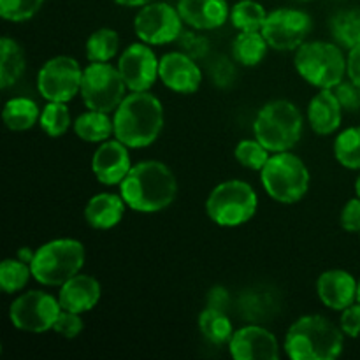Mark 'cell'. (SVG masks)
<instances>
[{"label": "cell", "mask_w": 360, "mask_h": 360, "mask_svg": "<svg viewBox=\"0 0 360 360\" xmlns=\"http://www.w3.org/2000/svg\"><path fill=\"white\" fill-rule=\"evenodd\" d=\"M197 326H199V330L204 340L210 345H214V347L229 345L236 330L225 309L214 308V306H206L199 313Z\"/></svg>", "instance_id": "484cf974"}, {"label": "cell", "mask_w": 360, "mask_h": 360, "mask_svg": "<svg viewBox=\"0 0 360 360\" xmlns=\"http://www.w3.org/2000/svg\"><path fill=\"white\" fill-rule=\"evenodd\" d=\"M269 157L271 151L267 150L257 137L239 141L234 148V158L243 165V167L250 169V171H262V167L266 165V162L269 160Z\"/></svg>", "instance_id": "836d02e7"}, {"label": "cell", "mask_w": 360, "mask_h": 360, "mask_svg": "<svg viewBox=\"0 0 360 360\" xmlns=\"http://www.w3.org/2000/svg\"><path fill=\"white\" fill-rule=\"evenodd\" d=\"M158 79L174 94L192 95L202 84V70L197 60L183 51H169L160 56Z\"/></svg>", "instance_id": "2e32d148"}, {"label": "cell", "mask_w": 360, "mask_h": 360, "mask_svg": "<svg viewBox=\"0 0 360 360\" xmlns=\"http://www.w3.org/2000/svg\"><path fill=\"white\" fill-rule=\"evenodd\" d=\"M183 21L178 7L167 2H150L139 7L134 18V32L139 41L150 46H165L178 42L183 34Z\"/></svg>", "instance_id": "7c38bea8"}, {"label": "cell", "mask_w": 360, "mask_h": 360, "mask_svg": "<svg viewBox=\"0 0 360 360\" xmlns=\"http://www.w3.org/2000/svg\"><path fill=\"white\" fill-rule=\"evenodd\" d=\"M30 278H34L30 264L23 262L18 257L6 259L0 264V288L4 290V294H18V292L25 290Z\"/></svg>", "instance_id": "d6a6232c"}, {"label": "cell", "mask_w": 360, "mask_h": 360, "mask_svg": "<svg viewBox=\"0 0 360 360\" xmlns=\"http://www.w3.org/2000/svg\"><path fill=\"white\" fill-rule=\"evenodd\" d=\"M330 37L343 49L360 44V9L338 11L329 20Z\"/></svg>", "instance_id": "83f0119b"}, {"label": "cell", "mask_w": 360, "mask_h": 360, "mask_svg": "<svg viewBox=\"0 0 360 360\" xmlns=\"http://www.w3.org/2000/svg\"><path fill=\"white\" fill-rule=\"evenodd\" d=\"M129 150L130 148L116 137L98 144L91 155V172L101 185L120 186L134 165Z\"/></svg>", "instance_id": "e0dca14e"}, {"label": "cell", "mask_w": 360, "mask_h": 360, "mask_svg": "<svg viewBox=\"0 0 360 360\" xmlns=\"http://www.w3.org/2000/svg\"><path fill=\"white\" fill-rule=\"evenodd\" d=\"M227 347L234 360L280 359V341L269 329L259 323H248L236 329Z\"/></svg>", "instance_id": "9a60e30c"}, {"label": "cell", "mask_w": 360, "mask_h": 360, "mask_svg": "<svg viewBox=\"0 0 360 360\" xmlns=\"http://www.w3.org/2000/svg\"><path fill=\"white\" fill-rule=\"evenodd\" d=\"M343 105L330 88L319 90L308 104V123L316 136H330L338 132L343 122Z\"/></svg>", "instance_id": "44dd1931"}, {"label": "cell", "mask_w": 360, "mask_h": 360, "mask_svg": "<svg viewBox=\"0 0 360 360\" xmlns=\"http://www.w3.org/2000/svg\"><path fill=\"white\" fill-rule=\"evenodd\" d=\"M27 70V55L18 41L4 35L0 41V88L14 86Z\"/></svg>", "instance_id": "cb8c5ba5"}, {"label": "cell", "mask_w": 360, "mask_h": 360, "mask_svg": "<svg viewBox=\"0 0 360 360\" xmlns=\"http://www.w3.org/2000/svg\"><path fill=\"white\" fill-rule=\"evenodd\" d=\"M334 158L350 171H360V127H350L334 139Z\"/></svg>", "instance_id": "4dcf8cb0"}, {"label": "cell", "mask_w": 360, "mask_h": 360, "mask_svg": "<svg viewBox=\"0 0 360 360\" xmlns=\"http://www.w3.org/2000/svg\"><path fill=\"white\" fill-rule=\"evenodd\" d=\"M304 132V116L297 104L287 98H276L257 112L253 120V136L271 151H290L301 141Z\"/></svg>", "instance_id": "277c9868"}, {"label": "cell", "mask_w": 360, "mask_h": 360, "mask_svg": "<svg viewBox=\"0 0 360 360\" xmlns=\"http://www.w3.org/2000/svg\"><path fill=\"white\" fill-rule=\"evenodd\" d=\"M58 288V301L62 309L79 315L91 311L98 304L102 295L101 281L84 273H77Z\"/></svg>", "instance_id": "ffe728a7"}, {"label": "cell", "mask_w": 360, "mask_h": 360, "mask_svg": "<svg viewBox=\"0 0 360 360\" xmlns=\"http://www.w3.org/2000/svg\"><path fill=\"white\" fill-rule=\"evenodd\" d=\"M112 2H116L118 6L123 7H143L146 6V4L153 2V0H112Z\"/></svg>", "instance_id": "ee69618b"}, {"label": "cell", "mask_w": 360, "mask_h": 360, "mask_svg": "<svg viewBox=\"0 0 360 360\" xmlns=\"http://www.w3.org/2000/svg\"><path fill=\"white\" fill-rule=\"evenodd\" d=\"M357 302H360V280H359V288H357Z\"/></svg>", "instance_id": "7dc6e473"}, {"label": "cell", "mask_w": 360, "mask_h": 360, "mask_svg": "<svg viewBox=\"0 0 360 360\" xmlns=\"http://www.w3.org/2000/svg\"><path fill=\"white\" fill-rule=\"evenodd\" d=\"M84 259H86V250L79 239H51L35 250V255L30 262L32 274L42 287H60L81 273Z\"/></svg>", "instance_id": "5b68a950"}, {"label": "cell", "mask_w": 360, "mask_h": 360, "mask_svg": "<svg viewBox=\"0 0 360 360\" xmlns=\"http://www.w3.org/2000/svg\"><path fill=\"white\" fill-rule=\"evenodd\" d=\"M359 236H360V234H359Z\"/></svg>", "instance_id": "681fc988"}, {"label": "cell", "mask_w": 360, "mask_h": 360, "mask_svg": "<svg viewBox=\"0 0 360 360\" xmlns=\"http://www.w3.org/2000/svg\"><path fill=\"white\" fill-rule=\"evenodd\" d=\"M84 329V322L81 319L79 313L67 311L62 309V313L56 319L55 326H53V333H56L58 336L65 338V340H74V338L79 336Z\"/></svg>", "instance_id": "74e56055"}, {"label": "cell", "mask_w": 360, "mask_h": 360, "mask_svg": "<svg viewBox=\"0 0 360 360\" xmlns=\"http://www.w3.org/2000/svg\"><path fill=\"white\" fill-rule=\"evenodd\" d=\"M355 193L360 197V174L357 176V179H355Z\"/></svg>", "instance_id": "bcb514c9"}, {"label": "cell", "mask_w": 360, "mask_h": 360, "mask_svg": "<svg viewBox=\"0 0 360 360\" xmlns=\"http://www.w3.org/2000/svg\"><path fill=\"white\" fill-rule=\"evenodd\" d=\"M340 224L343 231L360 234V197H354L343 206L340 213Z\"/></svg>", "instance_id": "ab89813d"}, {"label": "cell", "mask_w": 360, "mask_h": 360, "mask_svg": "<svg viewBox=\"0 0 360 360\" xmlns=\"http://www.w3.org/2000/svg\"><path fill=\"white\" fill-rule=\"evenodd\" d=\"M34 255H35V250H34V252H32V250H28V248H21L20 252H18L16 257L20 260H23V262L30 264L32 259H34Z\"/></svg>", "instance_id": "f6af8a7d"}, {"label": "cell", "mask_w": 360, "mask_h": 360, "mask_svg": "<svg viewBox=\"0 0 360 360\" xmlns=\"http://www.w3.org/2000/svg\"><path fill=\"white\" fill-rule=\"evenodd\" d=\"M46 0H0V16L13 23L32 20L42 9Z\"/></svg>", "instance_id": "e575fe53"}, {"label": "cell", "mask_w": 360, "mask_h": 360, "mask_svg": "<svg viewBox=\"0 0 360 360\" xmlns=\"http://www.w3.org/2000/svg\"><path fill=\"white\" fill-rule=\"evenodd\" d=\"M178 46H179V51L186 53L188 56L192 58L200 60L204 56H207L211 49V42L206 35L202 34L200 30H183V34L179 35L178 39Z\"/></svg>", "instance_id": "d590c367"}, {"label": "cell", "mask_w": 360, "mask_h": 360, "mask_svg": "<svg viewBox=\"0 0 360 360\" xmlns=\"http://www.w3.org/2000/svg\"><path fill=\"white\" fill-rule=\"evenodd\" d=\"M334 94H336L338 101L341 102L345 111H357L360 108V86L355 83L348 81H341L336 88H333Z\"/></svg>", "instance_id": "f35d334b"}, {"label": "cell", "mask_w": 360, "mask_h": 360, "mask_svg": "<svg viewBox=\"0 0 360 360\" xmlns=\"http://www.w3.org/2000/svg\"><path fill=\"white\" fill-rule=\"evenodd\" d=\"M74 134L84 143L101 144L115 136V123H112L111 112L95 111L86 109L81 112L72 123Z\"/></svg>", "instance_id": "603a6c76"}, {"label": "cell", "mask_w": 360, "mask_h": 360, "mask_svg": "<svg viewBox=\"0 0 360 360\" xmlns=\"http://www.w3.org/2000/svg\"><path fill=\"white\" fill-rule=\"evenodd\" d=\"M72 116L67 102H48L42 108L39 127L48 137H62L72 125Z\"/></svg>", "instance_id": "1f68e13d"}, {"label": "cell", "mask_w": 360, "mask_h": 360, "mask_svg": "<svg viewBox=\"0 0 360 360\" xmlns=\"http://www.w3.org/2000/svg\"><path fill=\"white\" fill-rule=\"evenodd\" d=\"M267 11L257 0H239L231 9V23L238 32H259L266 23Z\"/></svg>", "instance_id": "f546056e"}, {"label": "cell", "mask_w": 360, "mask_h": 360, "mask_svg": "<svg viewBox=\"0 0 360 360\" xmlns=\"http://www.w3.org/2000/svg\"><path fill=\"white\" fill-rule=\"evenodd\" d=\"M37 102L28 97H13L4 104L2 122L11 132H27L34 129L41 118Z\"/></svg>", "instance_id": "d4e9b609"}, {"label": "cell", "mask_w": 360, "mask_h": 360, "mask_svg": "<svg viewBox=\"0 0 360 360\" xmlns=\"http://www.w3.org/2000/svg\"><path fill=\"white\" fill-rule=\"evenodd\" d=\"M313 20L306 11L295 7H278L267 13L262 35L269 48L276 51H295L308 41Z\"/></svg>", "instance_id": "4fadbf2b"}, {"label": "cell", "mask_w": 360, "mask_h": 360, "mask_svg": "<svg viewBox=\"0 0 360 360\" xmlns=\"http://www.w3.org/2000/svg\"><path fill=\"white\" fill-rule=\"evenodd\" d=\"M160 58L150 44L132 42L122 51L118 58V70L129 91H150L158 81Z\"/></svg>", "instance_id": "5bb4252c"}, {"label": "cell", "mask_w": 360, "mask_h": 360, "mask_svg": "<svg viewBox=\"0 0 360 360\" xmlns=\"http://www.w3.org/2000/svg\"><path fill=\"white\" fill-rule=\"evenodd\" d=\"M301 2H311V0H301Z\"/></svg>", "instance_id": "c3c4849f"}, {"label": "cell", "mask_w": 360, "mask_h": 360, "mask_svg": "<svg viewBox=\"0 0 360 360\" xmlns=\"http://www.w3.org/2000/svg\"><path fill=\"white\" fill-rule=\"evenodd\" d=\"M294 65L299 76L316 90H333L347 76V56L334 41H306L295 49Z\"/></svg>", "instance_id": "8992f818"}, {"label": "cell", "mask_w": 360, "mask_h": 360, "mask_svg": "<svg viewBox=\"0 0 360 360\" xmlns=\"http://www.w3.org/2000/svg\"><path fill=\"white\" fill-rule=\"evenodd\" d=\"M266 37L262 32H239L234 37L231 46L232 58L238 62V65L243 67H257L264 62L267 55Z\"/></svg>", "instance_id": "4316f807"}, {"label": "cell", "mask_w": 360, "mask_h": 360, "mask_svg": "<svg viewBox=\"0 0 360 360\" xmlns=\"http://www.w3.org/2000/svg\"><path fill=\"white\" fill-rule=\"evenodd\" d=\"M164 105L151 91H130L112 112L115 137L130 150L148 148L164 130Z\"/></svg>", "instance_id": "7a4b0ae2"}, {"label": "cell", "mask_w": 360, "mask_h": 360, "mask_svg": "<svg viewBox=\"0 0 360 360\" xmlns=\"http://www.w3.org/2000/svg\"><path fill=\"white\" fill-rule=\"evenodd\" d=\"M259 174L267 195L280 204L299 202L304 199L311 185L308 165L292 151L271 153Z\"/></svg>", "instance_id": "52a82bcc"}, {"label": "cell", "mask_w": 360, "mask_h": 360, "mask_svg": "<svg viewBox=\"0 0 360 360\" xmlns=\"http://www.w3.org/2000/svg\"><path fill=\"white\" fill-rule=\"evenodd\" d=\"M83 67L69 55H56L37 72V91L46 102H70L81 91Z\"/></svg>", "instance_id": "8fae6325"}, {"label": "cell", "mask_w": 360, "mask_h": 360, "mask_svg": "<svg viewBox=\"0 0 360 360\" xmlns=\"http://www.w3.org/2000/svg\"><path fill=\"white\" fill-rule=\"evenodd\" d=\"M229 302V295L225 292V288H213L207 294V306H214V308L225 309Z\"/></svg>", "instance_id": "7bdbcfd3"}, {"label": "cell", "mask_w": 360, "mask_h": 360, "mask_svg": "<svg viewBox=\"0 0 360 360\" xmlns=\"http://www.w3.org/2000/svg\"><path fill=\"white\" fill-rule=\"evenodd\" d=\"M340 327L347 338H360V302H354L341 311Z\"/></svg>", "instance_id": "60d3db41"}, {"label": "cell", "mask_w": 360, "mask_h": 360, "mask_svg": "<svg viewBox=\"0 0 360 360\" xmlns=\"http://www.w3.org/2000/svg\"><path fill=\"white\" fill-rule=\"evenodd\" d=\"M204 207L207 218L218 227H241L255 217L259 195L250 183L243 179H227L211 190Z\"/></svg>", "instance_id": "ba28073f"}, {"label": "cell", "mask_w": 360, "mask_h": 360, "mask_svg": "<svg viewBox=\"0 0 360 360\" xmlns=\"http://www.w3.org/2000/svg\"><path fill=\"white\" fill-rule=\"evenodd\" d=\"M347 77L360 86V44L348 49L347 55Z\"/></svg>", "instance_id": "b9f144b4"}, {"label": "cell", "mask_w": 360, "mask_h": 360, "mask_svg": "<svg viewBox=\"0 0 360 360\" xmlns=\"http://www.w3.org/2000/svg\"><path fill=\"white\" fill-rule=\"evenodd\" d=\"M127 207L122 193H97L84 206V220L94 231H111L123 220Z\"/></svg>", "instance_id": "7402d4cb"}, {"label": "cell", "mask_w": 360, "mask_h": 360, "mask_svg": "<svg viewBox=\"0 0 360 360\" xmlns=\"http://www.w3.org/2000/svg\"><path fill=\"white\" fill-rule=\"evenodd\" d=\"M120 193L136 213H160L176 200L178 179L164 162L141 160L120 183Z\"/></svg>", "instance_id": "6da1fadb"}, {"label": "cell", "mask_w": 360, "mask_h": 360, "mask_svg": "<svg viewBox=\"0 0 360 360\" xmlns=\"http://www.w3.org/2000/svg\"><path fill=\"white\" fill-rule=\"evenodd\" d=\"M359 281L345 269L323 271L316 280V295L326 308L343 311L357 302Z\"/></svg>", "instance_id": "ac0fdd59"}, {"label": "cell", "mask_w": 360, "mask_h": 360, "mask_svg": "<svg viewBox=\"0 0 360 360\" xmlns=\"http://www.w3.org/2000/svg\"><path fill=\"white\" fill-rule=\"evenodd\" d=\"M62 313L58 297L44 290H28L18 295L9 306V320L18 330L30 334H44L53 330Z\"/></svg>", "instance_id": "30bf717a"}, {"label": "cell", "mask_w": 360, "mask_h": 360, "mask_svg": "<svg viewBox=\"0 0 360 360\" xmlns=\"http://www.w3.org/2000/svg\"><path fill=\"white\" fill-rule=\"evenodd\" d=\"M88 62H111L120 51V35L112 28L102 27L91 32L84 44Z\"/></svg>", "instance_id": "f1b7e54d"}, {"label": "cell", "mask_w": 360, "mask_h": 360, "mask_svg": "<svg viewBox=\"0 0 360 360\" xmlns=\"http://www.w3.org/2000/svg\"><path fill=\"white\" fill-rule=\"evenodd\" d=\"M176 7L186 27L200 32L217 30L231 18L227 0H178Z\"/></svg>", "instance_id": "d6986e66"}, {"label": "cell", "mask_w": 360, "mask_h": 360, "mask_svg": "<svg viewBox=\"0 0 360 360\" xmlns=\"http://www.w3.org/2000/svg\"><path fill=\"white\" fill-rule=\"evenodd\" d=\"M127 84L111 62H90L83 70L81 98L86 109L115 112L127 97Z\"/></svg>", "instance_id": "9c48e42d"}, {"label": "cell", "mask_w": 360, "mask_h": 360, "mask_svg": "<svg viewBox=\"0 0 360 360\" xmlns=\"http://www.w3.org/2000/svg\"><path fill=\"white\" fill-rule=\"evenodd\" d=\"M238 62L234 58L229 60L227 56H218L210 65V76L218 88H231L236 83Z\"/></svg>", "instance_id": "8d00e7d4"}, {"label": "cell", "mask_w": 360, "mask_h": 360, "mask_svg": "<svg viewBox=\"0 0 360 360\" xmlns=\"http://www.w3.org/2000/svg\"><path fill=\"white\" fill-rule=\"evenodd\" d=\"M345 333L323 315H304L288 327L283 350L292 360H334L343 354Z\"/></svg>", "instance_id": "3957f363"}]
</instances>
